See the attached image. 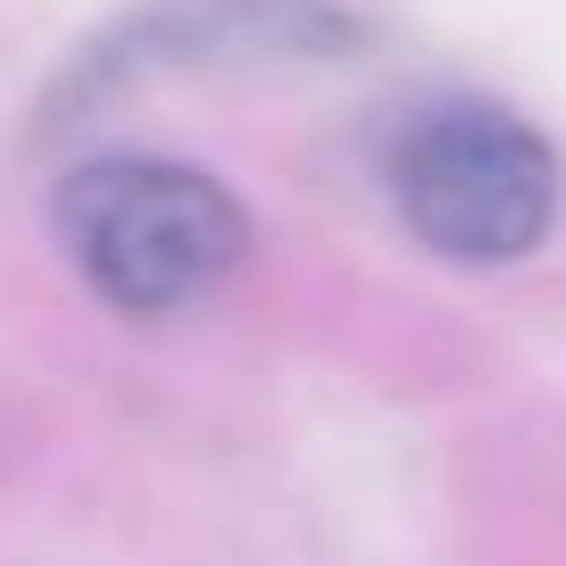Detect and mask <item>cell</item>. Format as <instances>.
I'll list each match as a JSON object with an SVG mask.
<instances>
[{
	"mask_svg": "<svg viewBox=\"0 0 566 566\" xmlns=\"http://www.w3.org/2000/svg\"><path fill=\"white\" fill-rule=\"evenodd\" d=\"M51 233L117 317H176L250 259V217L176 159H84L51 192Z\"/></svg>",
	"mask_w": 566,
	"mask_h": 566,
	"instance_id": "cell-1",
	"label": "cell"
},
{
	"mask_svg": "<svg viewBox=\"0 0 566 566\" xmlns=\"http://www.w3.org/2000/svg\"><path fill=\"white\" fill-rule=\"evenodd\" d=\"M391 209L450 266H516L558 226V150L500 101H433L391 142Z\"/></svg>",
	"mask_w": 566,
	"mask_h": 566,
	"instance_id": "cell-2",
	"label": "cell"
},
{
	"mask_svg": "<svg viewBox=\"0 0 566 566\" xmlns=\"http://www.w3.org/2000/svg\"><path fill=\"white\" fill-rule=\"evenodd\" d=\"M367 51V18L342 0H134L59 67L42 125L125 92L167 67H266V59H350Z\"/></svg>",
	"mask_w": 566,
	"mask_h": 566,
	"instance_id": "cell-3",
	"label": "cell"
}]
</instances>
